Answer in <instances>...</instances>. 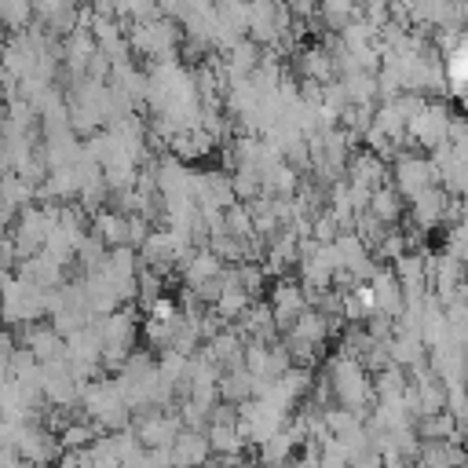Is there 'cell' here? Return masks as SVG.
Segmentation results:
<instances>
[{
    "label": "cell",
    "instance_id": "6da1fadb",
    "mask_svg": "<svg viewBox=\"0 0 468 468\" xmlns=\"http://www.w3.org/2000/svg\"><path fill=\"white\" fill-rule=\"evenodd\" d=\"M446 132H450V110L439 106V102H424V106L406 121V139H410V143H420V146H439V143H446Z\"/></svg>",
    "mask_w": 468,
    "mask_h": 468
},
{
    "label": "cell",
    "instance_id": "7a4b0ae2",
    "mask_svg": "<svg viewBox=\"0 0 468 468\" xmlns=\"http://www.w3.org/2000/svg\"><path fill=\"white\" fill-rule=\"evenodd\" d=\"M431 183H439L431 161H424L417 154H395V186L402 197H413Z\"/></svg>",
    "mask_w": 468,
    "mask_h": 468
},
{
    "label": "cell",
    "instance_id": "3957f363",
    "mask_svg": "<svg viewBox=\"0 0 468 468\" xmlns=\"http://www.w3.org/2000/svg\"><path fill=\"white\" fill-rule=\"evenodd\" d=\"M311 307V296H307V289L303 285H278L274 289V296H271V314H274V325L278 329H289L303 311Z\"/></svg>",
    "mask_w": 468,
    "mask_h": 468
},
{
    "label": "cell",
    "instance_id": "277c9868",
    "mask_svg": "<svg viewBox=\"0 0 468 468\" xmlns=\"http://www.w3.org/2000/svg\"><path fill=\"white\" fill-rule=\"evenodd\" d=\"M366 208H369L380 223H395V219H402V194H399V186H395V183H380V186H373Z\"/></svg>",
    "mask_w": 468,
    "mask_h": 468
},
{
    "label": "cell",
    "instance_id": "5b68a950",
    "mask_svg": "<svg viewBox=\"0 0 468 468\" xmlns=\"http://www.w3.org/2000/svg\"><path fill=\"white\" fill-rule=\"evenodd\" d=\"M219 271H223V267H219V256H216V252H197V256H190V263L183 267V278H186V285L194 289V285L216 278Z\"/></svg>",
    "mask_w": 468,
    "mask_h": 468
},
{
    "label": "cell",
    "instance_id": "8992f818",
    "mask_svg": "<svg viewBox=\"0 0 468 468\" xmlns=\"http://www.w3.org/2000/svg\"><path fill=\"white\" fill-rule=\"evenodd\" d=\"M33 11V0H0V22L7 26H22Z\"/></svg>",
    "mask_w": 468,
    "mask_h": 468
}]
</instances>
